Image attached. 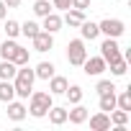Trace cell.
<instances>
[{
    "instance_id": "cell-26",
    "label": "cell",
    "mask_w": 131,
    "mask_h": 131,
    "mask_svg": "<svg viewBox=\"0 0 131 131\" xmlns=\"http://www.w3.org/2000/svg\"><path fill=\"white\" fill-rule=\"evenodd\" d=\"M34 13H36L39 18L49 16V13H51V5H49V0H36V3H34Z\"/></svg>"
},
{
    "instance_id": "cell-29",
    "label": "cell",
    "mask_w": 131,
    "mask_h": 131,
    "mask_svg": "<svg viewBox=\"0 0 131 131\" xmlns=\"http://www.w3.org/2000/svg\"><path fill=\"white\" fill-rule=\"evenodd\" d=\"M95 90H98V95H103V93H116V82H113V80H100V82L95 85Z\"/></svg>"
},
{
    "instance_id": "cell-32",
    "label": "cell",
    "mask_w": 131,
    "mask_h": 131,
    "mask_svg": "<svg viewBox=\"0 0 131 131\" xmlns=\"http://www.w3.org/2000/svg\"><path fill=\"white\" fill-rule=\"evenodd\" d=\"M5 16H8V5L0 0V21H5Z\"/></svg>"
},
{
    "instance_id": "cell-4",
    "label": "cell",
    "mask_w": 131,
    "mask_h": 131,
    "mask_svg": "<svg viewBox=\"0 0 131 131\" xmlns=\"http://www.w3.org/2000/svg\"><path fill=\"white\" fill-rule=\"evenodd\" d=\"M80 67H82V72H85L88 77H100V75L108 70V64H105L103 57H88V59L80 64Z\"/></svg>"
},
{
    "instance_id": "cell-16",
    "label": "cell",
    "mask_w": 131,
    "mask_h": 131,
    "mask_svg": "<svg viewBox=\"0 0 131 131\" xmlns=\"http://www.w3.org/2000/svg\"><path fill=\"white\" fill-rule=\"evenodd\" d=\"M46 116H49V121H51L54 126H62V123H67V108H59V105H51Z\"/></svg>"
},
{
    "instance_id": "cell-5",
    "label": "cell",
    "mask_w": 131,
    "mask_h": 131,
    "mask_svg": "<svg viewBox=\"0 0 131 131\" xmlns=\"http://www.w3.org/2000/svg\"><path fill=\"white\" fill-rule=\"evenodd\" d=\"M98 28H100V34H105V36H111V39H118V36H123L126 23H123L121 18H105V21L98 23Z\"/></svg>"
},
{
    "instance_id": "cell-17",
    "label": "cell",
    "mask_w": 131,
    "mask_h": 131,
    "mask_svg": "<svg viewBox=\"0 0 131 131\" xmlns=\"http://www.w3.org/2000/svg\"><path fill=\"white\" fill-rule=\"evenodd\" d=\"M28 59H31V51L28 49H23L21 44L13 49V54H10V62L16 64V67H21V64H28Z\"/></svg>"
},
{
    "instance_id": "cell-9",
    "label": "cell",
    "mask_w": 131,
    "mask_h": 131,
    "mask_svg": "<svg viewBox=\"0 0 131 131\" xmlns=\"http://www.w3.org/2000/svg\"><path fill=\"white\" fill-rule=\"evenodd\" d=\"M82 21H85V10H77V8H67L62 18V23H67L70 28H80Z\"/></svg>"
},
{
    "instance_id": "cell-20",
    "label": "cell",
    "mask_w": 131,
    "mask_h": 131,
    "mask_svg": "<svg viewBox=\"0 0 131 131\" xmlns=\"http://www.w3.org/2000/svg\"><path fill=\"white\" fill-rule=\"evenodd\" d=\"M108 116H111V123H113V126H126V123H128V111L113 108V111H111Z\"/></svg>"
},
{
    "instance_id": "cell-33",
    "label": "cell",
    "mask_w": 131,
    "mask_h": 131,
    "mask_svg": "<svg viewBox=\"0 0 131 131\" xmlns=\"http://www.w3.org/2000/svg\"><path fill=\"white\" fill-rule=\"evenodd\" d=\"M3 3H5L8 8H18V5H21V0H3Z\"/></svg>"
},
{
    "instance_id": "cell-7",
    "label": "cell",
    "mask_w": 131,
    "mask_h": 131,
    "mask_svg": "<svg viewBox=\"0 0 131 131\" xmlns=\"http://www.w3.org/2000/svg\"><path fill=\"white\" fill-rule=\"evenodd\" d=\"M31 41H34V49H36V51H49V49L54 46V34H49V31H39Z\"/></svg>"
},
{
    "instance_id": "cell-8",
    "label": "cell",
    "mask_w": 131,
    "mask_h": 131,
    "mask_svg": "<svg viewBox=\"0 0 131 131\" xmlns=\"http://www.w3.org/2000/svg\"><path fill=\"white\" fill-rule=\"evenodd\" d=\"M90 118V128L93 131H108L111 128V116L105 111H98L95 116H88Z\"/></svg>"
},
{
    "instance_id": "cell-1",
    "label": "cell",
    "mask_w": 131,
    "mask_h": 131,
    "mask_svg": "<svg viewBox=\"0 0 131 131\" xmlns=\"http://www.w3.org/2000/svg\"><path fill=\"white\" fill-rule=\"evenodd\" d=\"M34 80H36L34 70L28 67V64H21L18 72H16V77H13L16 95H18V98H28V95H31V90H34Z\"/></svg>"
},
{
    "instance_id": "cell-11",
    "label": "cell",
    "mask_w": 131,
    "mask_h": 131,
    "mask_svg": "<svg viewBox=\"0 0 131 131\" xmlns=\"http://www.w3.org/2000/svg\"><path fill=\"white\" fill-rule=\"evenodd\" d=\"M26 113H28V108H26L23 103H18L16 98L8 103V118H10V121H16V123H18V121H23V118H26Z\"/></svg>"
},
{
    "instance_id": "cell-25",
    "label": "cell",
    "mask_w": 131,
    "mask_h": 131,
    "mask_svg": "<svg viewBox=\"0 0 131 131\" xmlns=\"http://www.w3.org/2000/svg\"><path fill=\"white\" fill-rule=\"evenodd\" d=\"M108 67H111V72H113L116 77H123V75H126V70H128V62H126V59L121 57V59H116V62H111Z\"/></svg>"
},
{
    "instance_id": "cell-22",
    "label": "cell",
    "mask_w": 131,
    "mask_h": 131,
    "mask_svg": "<svg viewBox=\"0 0 131 131\" xmlns=\"http://www.w3.org/2000/svg\"><path fill=\"white\" fill-rule=\"evenodd\" d=\"M64 95L70 98V103H82V88L80 85H67V90H64Z\"/></svg>"
},
{
    "instance_id": "cell-23",
    "label": "cell",
    "mask_w": 131,
    "mask_h": 131,
    "mask_svg": "<svg viewBox=\"0 0 131 131\" xmlns=\"http://www.w3.org/2000/svg\"><path fill=\"white\" fill-rule=\"evenodd\" d=\"M39 31H41V26H39L36 21H26V23H21V34H23L26 39H34Z\"/></svg>"
},
{
    "instance_id": "cell-19",
    "label": "cell",
    "mask_w": 131,
    "mask_h": 131,
    "mask_svg": "<svg viewBox=\"0 0 131 131\" xmlns=\"http://www.w3.org/2000/svg\"><path fill=\"white\" fill-rule=\"evenodd\" d=\"M54 70H57V67H54V64H51V62H41V64H39V67L34 70V75H36L39 80H49L51 75H57Z\"/></svg>"
},
{
    "instance_id": "cell-24",
    "label": "cell",
    "mask_w": 131,
    "mask_h": 131,
    "mask_svg": "<svg viewBox=\"0 0 131 131\" xmlns=\"http://www.w3.org/2000/svg\"><path fill=\"white\" fill-rule=\"evenodd\" d=\"M116 108H121V111H131V88L123 90L121 95H116Z\"/></svg>"
},
{
    "instance_id": "cell-27",
    "label": "cell",
    "mask_w": 131,
    "mask_h": 131,
    "mask_svg": "<svg viewBox=\"0 0 131 131\" xmlns=\"http://www.w3.org/2000/svg\"><path fill=\"white\" fill-rule=\"evenodd\" d=\"M18 34H21V23L13 21V18H8V21H5V36H8V39H16Z\"/></svg>"
},
{
    "instance_id": "cell-15",
    "label": "cell",
    "mask_w": 131,
    "mask_h": 131,
    "mask_svg": "<svg viewBox=\"0 0 131 131\" xmlns=\"http://www.w3.org/2000/svg\"><path fill=\"white\" fill-rule=\"evenodd\" d=\"M13 98H16L13 80H0V103H10Z\"/></svg>"
},
{
    "instance_id": "cell-3",
    "label": "cell",
    "mask_w": 131,
    "mask_h": 131,
    "mask_svg": "<svg viewBox=\"0 0 131 131\" xmlns=\"http://www.w3.org/2000/svg\"><path fill=\"white\" fill-rule=\"evenodd\" d=\"M88 59V49H85V41L82 39H72L67 44V62L75 64V67H80V64Z\"/></svg>"
},
{
    "instance_id": "cell-12",
    "label": "cell",
    "mask_w": 131,
    "mask_h": 131,
    "mask_svg": "<svg viewBox=\"0 0 131 131\" xmlns=\"http://www.w3.org/2000/svg\"><path fill=\"white\" fill-rule=\"evenodd\" d=\"M88 116H90V113H88V108H85V105H80V103H75V108H72V111H67V121H70V123H75V126L85 123V121H88Z\"/></svg>"
},
{
    "instance_id": "cell-13",
    "label": "cell",
    "mask_w": 131,
    "mask_h": 131,
    "mask_svg": "<svg viewBox=\"0 0 131 131\" xmlns=\"http://www.w3.org/2000/svg\"><path fill=\"white\" fill-rule=\"evenodd\" d=\"M46 82H49V93L51 95H64V90H67V85H70L67 77H62V75H51Z\"/></svg>"
},
{
    "instance_id": "cell-31",
    "label": "cell",
    "mask_w": 131,
    "mask_h": 131,
    "mask_svg": "<svg viewBox=\"0 0 131 131\" xmlns=\"http://www.w3.org/2000/svg\"><path fill=\"white\" fill-rule=\"evenodd\" d=\"M72 8H77V10H88V8H90V0H72Z\"/></svg>"
},
{
    "instance_id": "cell-28",
    "label": "cell",
    "mask_w": 131,
    "mask_h": 131,
    "mask_svg": "<svg viewBox=\"0 0 131 131\" xmlns=\"http://www.w3.org/2000/svg\"><path fill=\"white\" fill-rule=\"evenodd\" d=\"M16 46H18V44H16L13 39H5L3 44H0V57H3V59H10V54H13Z\"/></svg>"
},
{
    "instance_id": "cell-2",
    "label": "cell",
    "mask_w": 131,
    "mask_h": 131,
    "mask_svg": "<svg viewBox=\"0 0 131 131\" xmlns=\"http://www.w3.org/2000/svg\"><path fill=\"white\" fill-rule=\"evenodd\" d=\"M28 100H31V103H28V113H31L34 118H44V116L49 113V108L54 105V103H51L54 95H51V93H44V90H36V93L31 90Z\"/></svg>"
},
{
    "instance_id": "cell-6",
    "label": "cell",
    "mask_w": 131,
    "mask_h": 131,
    "mask_svg": "<svg viewBox=\"0 0 131 131\" xmlns=\"http://www.w3.org/2000/svg\"><path fill=\"white\" fill-rule=\"evenodd\" d=\"M100 57L105 59V64H111V62L121 59L123 54H121V46H118V41H116V39H111V36H105V41L100 44Z\"/></svg>"
},
{
    "instance_id": "cell-10",
    "label": "cell",
    "mask_w": 131,
    "mask_h": 131,
    "mask_svg": "<svg viewBox=\"0 0 131 131\" xmlns=\"http://www.w3.org/2000/svg\"><path fill=\"white\" fill-rule=\"evenodd\" d=\"M62 16L59 13H49V16H44V26H41V31H49V34H57V31H62Z\"/></svg>"
},
{
    "instance_id": "cell-21",
    "label": "cell",
    "mask_w": 131,
    "mask_h": 131,
    "mask_svg": "<svg viewBox=\"0 0 131 131\" xmlns=\"http://www.w3.org/2000/svg\"><path fill=\"white\" fill-rule=\"evenodd\" d=\"M100 111H105V113H111L113 108H116V93H103L100 95Z\"/></svg>"
},
{
    "instance_id": "cell-18",
    "label": "cell",
    "mask_w": 131,
    "mask_h": 131,
    "mask_svg": "<svg viewBox=\"0 0 131 131\" xmlns=\"http://www.w3.org/2000/svg\"><path fill=\"white\" fill-rule=\"evenodd\" d=\"M16 72H18V67H16L10 59H3V62H0V80H13Z\"/></svg>"
},
{
    "instance_id": "cell-30",
    "label": "cell",
    "mask_w": 131,
    "mask_h": 131,
    "mask_svg": "<svg viewBox=\"0 0 131 131\" xmlns=\"http://www.w3.org/2000/svg\"><path fill=\"white\" fill-rule=\"evenodd\" d=\"M51 3H54L57 10H67V8H72V0H51Z\"/></svg>"
},
{
    "instance_id": "cell-14",
    "label": "cell",
    "mask_w": 131,
    "mask_h": 131,
    "mask_svg": "<svg viewBox=\"0 0 131 131\" xmlns=\"http://www.w3.org/2000/svg\"><path fill=\"white\" fill-rule=\"evenodd\" d=\"M80 34H82V41H93V39H98L100 36V28H98V23H93V21H82L80 23Z\"/></svg>"
}]
</instances>
